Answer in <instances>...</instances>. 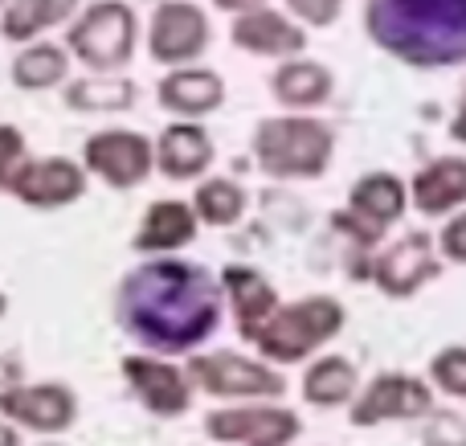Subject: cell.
<instances>
[{
    "mask_svg": "<svg viewBox=\"0 0 466 446\" xmlns=\"http://www.w3.org/2000/svg\"><path fill=\"white\" fill-rule=\"evenodd\" d=\"M29 164V139L16 123H0V193H13L16 177L25 172Z\"/></svg>",
    "mask_w": 466,
    "mask_h": 446,
    "instance_id": "83f0119b",
    "label": "cell"
},
{
    "mask_svg": "<svg viewBox=\"0 0 466 446\" xmlns=\"http://www.w3.org/2000/svg\"><path fill=\"white\" fill-rule=\"evenodd\" d=\"M364 33L418 70L466 62V0H364Z\"/></svg>",
    "mask_w": 466,
    "mask_h": 446,
    "instance_id": "7a4b0ae2",
    "label": "cell"
},
{
    "mask_svg": "<svg viewBox=\"0 0 466 446\" xmlns=\"http://www.w3.org/2000/svg\"><path fill=\"white\" fill-rule=\"evenodd\" d=\"M5 316H8V295L0 291V319H5Z\"/></svg>",
    "mask_w": 466,
    "mask_h": 446,
    "instance_id": "74e56055",
    "label": "cell"
},
{
    "mask_svg": "<svg viewBox=\"0 0 466 446\" xmlns=\"http://www.w3.org/2000/svg\"><path fill=\"white\" fill-rule=\"evenodd\" d=\"M258 5H266V0H213L218 13H246V8H258Z\"/></svg>",
    "mask_w": 466,
    "mask_h": 446,
    "instance_id": "8d00e7d4",
    "label": "cell"
},
{
    "mask_svg": "<svg viewBox=\"0 0 466 446\" xmlns=\"http://www.w3.org/2000/svg\"><path fill=\"white\" fill-rule=\"evenodd\" d=\"M29 381V365H25L21 352H0V393L13 390V385Z\"/></svg>",
    "mask_w": 466,
    "mask_h": 446,
    "instance_id": "836d02e7",
    "label": "cell"
},
{
    "mask_svg": "<svg viewBox=\"0 0 466 446\" xmlns=\"http://www.w3.org/2000/svg\"><path fill=\"white\" fill-rule=\"evenodd\" d=\"M348 209H356L360 218L389 229L405 213V185L393 172H369V177H360L348 188Z\"/></svg>",
    "mask_w": 466,
    "mask_h": 446,
    "instance_id": "4316f807",
    "label": "cell"
},
{
    "mask_svg": "<svg viewBox=\"0 0 466 446\" xmlns=\"http://www.w3.org/2000/svg\"><path fill=\"white\" fill-rule=\"evenodd\" d=\"M287 5V13L295 16L299 25H307V29H328V25L339 21V13H344V0H282Z\"/></svg>",
    "mask_w": 466,
    "mask_h": 446,
    "instance_id": "1f68e13d",
    "label": "cell"
},
{
    "mask_svg": "<svg viewBox=\"0 0 466 446\" xmlns=\"http://www.w3.org/2000/svg\"><path fill=\"white\" fill-rule=\"evenodd\" d=\"M209 41L213 21L197 0H160V5H152V16L144 25V46L156 66L172 70V66L201 62Z\"/></svg>",
    "mask_w": 466,
    "mask_h": 446,
    "instance_id": "9c48e42d",
    "label": "cell"
},
{
    "mask_svg": "<svg viewBox=\"0 0 466 446\" xmlns=\"http://www.w3.org/2000/svg\"><path fill=\"white\" fill-rule=\"evenodd\" d=\"M82 0H5L0 13V37L8 46H29L37 37H49L54 29L70 25L78 16Z\"/></svg>",
    "mask_w": 466,
    "mask_h": 446,
    "instance_id": "7402d4cb",
    "label": "cell"
},
{
    "mask_svg": "<svg viewBox=\"0 0 466 446\" xmlns=\"http://www.w3.org/2000/svg\"><path fill=\"white\" fill-rule=\"evenodd\" d=\"M218 279H221V291H226V308H229L238 336L241 340H254V332L266 324V316L282 303L274 283L258 267H246V262H229Z\"/></svg>",
    "mask_w": 466,
    "mask_h": 446,
    "instance_id": "d6986e66",
    "label": "cell"
},
{
    "mask_svg": "<svg viewBox=\"0 0 466 446\" xmlns=\"http://www.w3.org/2000/svg\"><path fill=\"white\" fill-rule=\"evenodd\" d=\"M331 229H339V234H344L348 242L356 246V250H372V246L380 242V234H385V226H377V221L360 218L356 209H339V213H331Z\"/></svg>",
    "mask_w": 466,
    "mask_h": 446,
    "instance_id": "4dcf8cb0",
    "label": "cell"
},
{
    "mask_svg": "<svg viewBox=\"0 0 466 446\" xmlns=\"http://www.w3.org/2000/svg\"><path fill=\"white\" fill-rule=\"evenodd\" d=\"M119 373H123V381H127L131 398L152 418H160V422H177V418H185L188 410H193L197 385L177 357H160V352L136 349L119 360Z\"/></svg>",
    "mask_w": 466,
    "mask_h": 446,
    "instance_id": "ba28073f",
    "label": "cell"
},
{
    "mask_svg": "<svg viewBox=\"0 0 466 446\" xmlns=\"http://www.w3.org/2000/svg\"><path fill=\"white\" fill-rule=\"evenodd\" d=\"M193 209H197V218H201V226L233 229L246 218L249 193L233 177H201L193 188Z\"/></svg>",
    "mask_w": 466,
    "mask_h": 446,
    "instance_id": "484cf974",
    "label": "cell"
},
{
    "mask_svg": "<svg viewBox=\"0 0 466 446\" xmlns=\"http://www.w3.org/2000/svg\"><path fill=\"white\" fill-rule=\"evenodd\" d=\"M430 410H434V393L426 381L410 373H380L352 398L348 422L369 431L385 422H413V418H426Z\"/></svg>",
    "mask_w": 466,
    "mask_h": 446,
    "instance_id": "7c38bea8",
    "label": "cell"
},
{
    "mask_svg": "<svg viewBox=\"0 0 466 446\" xmlns=\"http://www.w3.org/2000/svg\"><path fill=\"white\" fill-rule=\"evenodd\" d=\"M205 439L218 446H290L303 418L287 406H218L205 414Z\"/></svg>",
    "mask_w": 466,
    "mask_h": 446,
    "instance_id": "30bf717a",
    "label": "cell"
},
{
    "mask_svg": "<svg viewBox=\"0 0 466 446\" xmlns=\"http://www.w3.org/2000/svg\"><path fill=\"white\" fill-rule=\"evenodd\" d=\"M201 234V218H197L193 201L180 197H160L144 209L136 234H131V250L139 258H156V254H180L185 246L197 242Z\"/></svg>",
    "mask_w": 466,
    "mask_h": 446,
    "instance_id": "ac0fdd59",
    "label": "cell"
},
{
    "mask_svg": "<svg viewBox=\"0 0 466 446\" xmlns=\"http://www.w3.org/2000/svg\"><path fill=\"white\" fill-rule=\"evenodd\" d=\"M197 393L218 401H274L287 393V377L266 357H246L238 349H197L185 357Z\"/></svg>",
    "mask_w": 466,
    "mask_h": 446,
    "instance_id": "8992f818",
    "label": "cell"
},
{
    "mask_svg": "<svg viewBox=\"0 0 466 446\" xmlns=\"http://www.w3.org/2000/svg\"><path fill=\"white\" fill-rule=\"evenodd\" d=\"M21 426H13V422H8V418L5 414H0V446H25V439H21Z\"/></svg>",
    "mask_w": 466,
    "mask_h": 446,
    "instance_id": "e575fe53",
    "label": "cell"
},
{
    "mask_svg": "<svg viewBox=\"0 0 466 446\" xmlns=\"http://www.w3.org/2000/svg\"><path fill=\"white\" fill-rule=\"evenodd\" d=\"M70 66H74V57L66 49V41L37 37L29 46H16L13 62H8V82L21 95H46V90H62L74 78Z\"/></svg>",
    "mask_w": 466,
    "mask_h": 446,
    "instance_id": "ffe728a7",
    "label": "cell"
},
{
    "mask_svg": "<svg viewBox=\"0 0 466 446\" xmlns=\"http://www.w3.org/2000/svg\"><path fill=\"white\" fill-rule=\"evenodd\" d=\"M421 446H466V418L462 414H426V431H421Z\"/></svg>",
    "mask_w": 466,
    "mask_h": 446,
    "instance_id": "f546056e",
    "label": "cell"
},
{
    "mask_svg": "<svg viewBox=\"0 0 466 446\" xmlns=\"http://www.w3.org/2000/svg\"><path fill=\"white\" fill-rule=\"evenodd\" d=\"M131 5H160V0H131Z\"/></svg>",
    "mask_w": 466,
    "mask_h": 446,
    "instance_id": "f35d334b",
    "label": "cell"
},
{
    "mask_svg": "<svg viewBox=\"0 0 466 446\" xmlns=\"http://www.w3.org/2000/svg\"><path fill=\"white\" fill-rule=\"evenodd\" d=\"M229 41L249 57H295L307 49V25H299L295 16L279 13V8H246V13H233L229 25Z\"/></svg>",
    "mask_w": 466,
    "mask_h": 446,
    "instance_id": "9a60e30c",
    "label": "cell"
},
{
    "mask_svg": "<svg viewBox=\"0 0 466 446\" xmlns=\"http://www.w3.org/2000/svg\"><path fill=\"white\" fill-rule=\"evenodd\" d=\"M0 414L25 434H66L74 431L82 406L66 381H21L0 393Z\"/></svg>",
    "mask_w": 466,
    "mask_h": 446,
    "instance_id": "8fae6325",
    "label": "cell"
},
{
    "mask_svg": "<svg viewBox=\"0 0 466 446\" xmlns=\"http://www.w3.org/2000/svg\"><path fill=\"white\" fill-rule=\"evenodd\" d=\"M438 275H442V258H438L434 238L426 229H413V234L397 238L389 250H380L372 258V283L389 299H410L426 283H434Z\"/></svg>",
    "mask_w": 466,
    "mask_h": 446,
    "instance_id": "5bb4252c",
    "label": "cell"
},
{
    "mask_svg": "<svg viewBox=\"0 0 466 446\" xmlns=\"http://www.w3.org/2000/svg\"><path fill=\"white\" fill-rule=\"evenodd\" d=\"M249 152L274 180H319L336 156V131L315 115H266L254 127Z\"/></svg>",
    "mask_w": 466,
    "mask_h": 446,
    "instance_id": "3957f363",
    "label": "cell"
},
{
    "mask_svg": "<svg viewBox=\"0 0 466 446\" xmlns=\"http://www.w3.org/2000/svg\"><path fill=\"white\" fill-rule=\"evenodd\" d=\"M430 373H434L438 390L451 393V398H466V349H442L430 360Z\"/></svg>",
    "mask_w": 466,
    "mask_h": 446,
    "instance_id": "f1b7e54d",
    "label": "cell"
},
{
    "mask_svg": "<svg viewBox=\"0 0 466 446\" xmlns=\"http://www.w3.org/2000/svg\"><path fill=\"white\" fill-rule=\"evenodd\" d=\"M82 164L98 185L115 188V193H131L156 177V139L136 127L90 131L82 144Z\"/></svg>",
    "mask_w": 466,
    "mask_h": 446,
    "instance_id": "52a82bcc",
    "label": "cell"
},
{
    "mask_svg": "<svg viewBox=\"0 0 466 446\" xmlns=\"http://www.w3.org/2000/svg\"><path fill=\"white\" fill-rule=\"evenodd\" d=\"M438 250H442V258H451V262H466V213L446 221V229L438 234Z\"/></svg>",
    "mask_w": 466,
    "mask_h": 446,
    "instance_id": "d6a6232c",
    "label": "cell"
},
{
    "mask_svg": "<svg viewBox=\"0 0 466 446\" xmlns=\"http://www.w3.org/2000/svg\"><path fill=\"white\" fill-rule=\"evenodd\" d=\"M213 160H218V144L201 119H172L156 136V172L172 185L209 177Z\"/></svg>",
    "mask_w": 466,
    "mask_h": 446,
    "instance_id": "e0dca14e",
    "label": "cell"
},
{
    "mask_svg": "<svg viewBox=\"0 0 466 446\" xmlns=\"http://www.w3.org/2000/svg\"><path fill=\"white\" fill-rule=\"evenodd\" d=\"M66 49L90 74H123L139 46V16L131 0H90L66 25Z\"/></svg>",
    "mask_w": 466,
    "mask_h": 446,
    "instance_id": "5b68a950",
    "label": "cell"
},
{
    "mask_svg": "<svg viewBox=\"0 0 466 446\" xmlns=\"http://www.w3.org/2000/svg\"><path fill=\"white\" fill-rule=\"evenodd\" d=\"M86 185H90V172L74 156H29V164L16 177L8 197L33 213H54V209L78 205L86 197Z\"/></svg>",
    "mask_w": 466,
    "mask_h": 446,
    "instance_id": "4fadbf2b",
    "label": "cell"
},
{
    "mask_svg": "<svg viewBox=\"0 0 466 446\" xmlns=\"http://www.w3.org/2000/svg\"><path fill=\"white\" fill-rule=\"evenodd\" d=\"M413 209L426 218H442V213L466 205V160L462 156H438L413 177L410 185Z\"/></svg>",
    "mask_w": 466,
    "mask_h": 446,
    "instance_id": "603a6c76",
    "label": "cell"
},
{
    "mask_svg": "<svg viewBox=\"0 0 466 446\" xmlns=\"http://www.w3.org/2000/svg\"><path fill=\"white\" fill-rule=\"evenodd\" d=\"M348 324V311L339 308V299L331 295H307L295 303H279L266 316V324L254 332L258 357H266L270 365H299V360L315 357L331 336H339Z\"/></svg>",
    "mask_w": 466,
    "mask_h": 446,
    "instance_id": "277c9868",
    "label": "cell"
},
{
    "mask_svg": "<svg viewBox=\"0 0 466 446\" xmlns=\"http://www.w3.org/2000/svg\"><path fill=\"white\" fill-rule=\"evenodd\" d=\"M0 13H5V0H0Z\"/></svg>",
    "mask_w": 466,
    "mask_h": 446,
    "instance_id": "ab89813d",
    "label": "cell"
},
{
    "mask_svg": "<svg viewBox=\"0 0 466 446\" xmlns=\"http://www.w3.org/2000/svg\"><path fill=\"white\" fill-rule=\"evenodd\" d=\"M331 90H336L331 70L323 62H315V57H303V54L282 57L270 74V95H274V103L287 106V111L323 106L331 98Z\"/></svg>",
    "mask_w": 466,
    "mask_h": 446,
    "instance_id": "44dd1931",
    "label": "cell"
},
{
    "mask_svg": "<svg viewBox=\"0 0 466 446\" xmlns=\"http://www.w3.org/2000/svg\"><path fill=\"white\" fill-rule=\"evenodd\" d=\"M451 136L459 139V144H466V90H462L459 111H454V119H451Z\"/></svg>",
    "mask_w": 466,
    "mask_h": 446,
    "instance_id": "d590c367",
    "label": "cell"
},
{
    "mask_svg": "<svg viewBox=\"0 0 466 446\" xmlns=\"http://www.w3.org/2000/svg\"><path fill=\"white\" fill-rule=\"evenodd\" d=\"M156 103L172 119H209L213 111L226 106V78L201 62L172 66L156 82Z\"/></svg>",
    "mask_w": 466,
    "mask_h": 446,
    "instance_id": "2e32d148",
    "label": "cell"
},
{
    "mask_svg": "<svg viewBox=\"0 0 466 446\" xmlns=\"http://www.w3.org/2000/svg\"><path fill=\"white\" fill-rule=\"evenodd\" d=\"M360 393V373L348 357L328 352V357H315L303 373V401L319 410H336Z\"/></svg>",
    "mask_w": 466,
    "mask_h": 446,
    "instance_id": "d4e9b609",
    "label": "cell"
},
{
    "mask_svg": "<svg viewBox=\"0 0 466 446\" xmlns=\"http://www.w3.org/2000/svg\"><path fill=\"white\" fill-rule=\"evenodd\" d=\"M115 324L147 352L188 357L218 336L226 319V291L209 267L180 254L144 258L115 283Z\"/></svg>",
    "mask_w": 466,
    "mask_h": 446,
    "instance_id": "6da1fadb",
    "label": "cell"
},
{
    "mask_svg": "<svg viewBox=\"0 0 466 446\" xmlns=\"http://www.w3.org/2000/svg\"><path fill=\"white\" fill-rule=\"evenodd\" d=\"M139 98L136 78H123V74H82L70 78L62 86V103L74 115H123L131 111Z\"/></svg>",
    "mask_w": 466,
    "mask_h": 446,
    "instance_id": "cb8c5ba5",
    "label": "cell"
}]
</instances>
